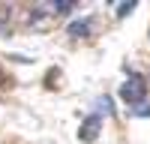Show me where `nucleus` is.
Wrapping results in <instances>:
<instances>
[{"label": "nucleus", "mask_w": 150, "mask_h": 144, "mask_svg": "<svg viewBox=\"0 0 150 144\" xmlns=\"http://www.w3.org/2000/svg\"><path fill=\"white\" fill-rule=\"evenodd\" d=\"M120 99L126 105H132V108H138L147 99V81L138 75V72H129V78L120 84Z\"/></svg>", "instance_id": "obj_1"}, {"label": "nucleus", "mask_w": 150, "mask_h": 144, "mask_svg": "<svg viewBox=\"0 0 150 144\" xmlns=\"http://www.w3.org/2000/svg\"><path fill=\"white\" fill-rule=\"evenodd\" d=\"M99 132H102V117L99 114H90V117H84L81 120V126H78V138L84 144H93L99 138Z\"/></svg>", "instance_id": "obj_2"}, {"label": "nucleus", "mask_w": 150, "mask_h": 144, "mask_svg": "<svg viewBox=\"0 0 150 144\" xmlns=\"http://www.w3.org/2000/svg\"><path fill=\"white\" fill-rule=\"evenodd\" d=\"M90 24H93V18L72 21V24H69V36H87V33H90Z\"/></svg>", "instance_id": "obj_3"}, {"label": "nucleus", "mask_w": 150, "mask_h": 144, "mask_svg": "<svg viewBox=\"0 0 150 144\" xmlns=\"http://www.w3.org/2000/svg\"><path fill=\"white\" fill-rule=\"evenodd\" d=\"M135 6H138L135 0H129V3H120V6H117V18H126V15H129V12H132Z\"/></svg>", "instance_id": "obj_4"}, {"label": "nucleus", "mask_w": 150, "mask_h": 144, "mask_svg": "<svg viewBox=\"0 0 150 144\" xmlns=\"http://www.w3.org/2000/svg\"><path fill=\"white\" fill-rule=\"evenodd\" d=\"M72 9H75L72 3H54L51 6V12H72Z\"/></svg>", "instance_id": "obj_5"}, {"label": "nucleus", "mask_w": 150, "mask_h": 144, "mask_svg": "<svg viewBox=\"0 0 150 144\" xmlns=\"http://www.w3.org/2000/svg\"><path fill=\"white\" fill-rule=\"evenodd\" d=\"M99 108H102L105 114H114V105H111V99H99Z\"/></svg>", "instance_id": "obj_6"}]
</instances>
